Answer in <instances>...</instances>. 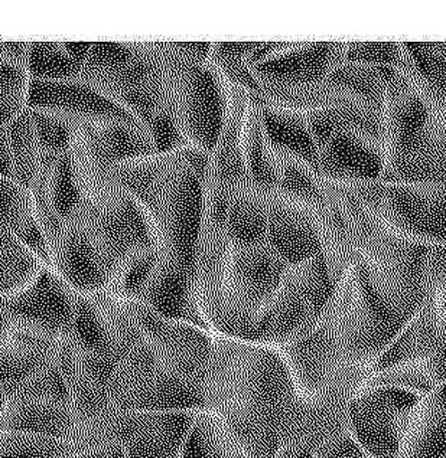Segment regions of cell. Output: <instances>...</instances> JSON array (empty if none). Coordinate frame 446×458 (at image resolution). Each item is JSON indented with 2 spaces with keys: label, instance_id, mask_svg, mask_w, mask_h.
<instances>
[{
  "label": "cell",
  "instance_id": "6da1fadb",
  "mask_svg": "<svg viewBox=\"0 0 446 458\" xmlns=\"http://www.w3.org/2000/svg\"><path fill=\"white\" fill-rule=\"evenodd\" d=\"M325 186V192L346 215L356 259L373 289L394 316L407 322L428 299L425 289L428 245L391 233L348 196Z\"/></svg>",
  "mask_w": 446,
  "mask_h": 458
},
{
  "label": "cell",
  "instance_id": "7a4b0ae2",
  "mask_svg": "<svg viewBox=\"0 0 446 458\" xmlns=\"http://www.w3.org/2000/svg\"><path fill=\"white\" fill-rule=\"evenodd\" d=\"M320 318L331 329L346 363L354 366H372L407 323L380 300L357 259L339 281Z\"/></svg>",
  "mask_w": 446,
  "mask_h": 458
},
{
  "label": "cell",
  "instance_id": "3957f363",
  "mask_svg": "<svg viewBox=\"0 0 446 458\" xmlns=\"http://www.w3.org/2000/svg\"><path fill=\"white\" fill-rule=\"evenodd\" d=\"M400 237L446 247V186L390 182L331 185Z\"/></svg>",
  "mask_w": 446,
  "mask_h": 458
},
{
  "label": "cell",
  "instance_id": "277c9868",
  "mask_svg": "<svg viewBox=\"0 0 446 458\" xmlns=\"http://www.w3.org/2000/svg\"><path fill=\"white\" fill-rule=\"evenodd\" d=\"M422 398L398 386H368L348 403V433L370 458H400Z\"/></svg>",
  "mask_w": 446,
  "mask_h": 458
},
{
  "label": "cell",
  "instance_id": "5b68a950",
  "mask_svg": "<svg viewBox=\"0 0 446 458\" xmlns=\"http://www.w3.org/2000/svg\"><path fill=\"white\" fill-rule=\"evenodd\" d=\"M198 412L127 411L113 412L106 424L107 438L126 458H178Z\"/></svg>",
  "mask_w": 446,
  "mask_h": 458
},
{
  "label": "cell",
  "instance_id": "8992f818",
  "mask_svg": "<svg viewBox=\"0 0 446 458\" xmlns=\"http://www.w3.org/2000/svg\"><path fill=\"white\" fill-rule=\"evenodd\" d=\"M77 293L51 270L42 266L22 289L0 299V311L12 325L28 326L53 336H68L74 316Z\"/></svg>",
  "mask_w": 446,
  "mask_h": 458
},
{
  "label": "cell",
  "instance_id": "52a82bcc",
  "mask_svg": "<svg viewBox=\"0 0 446 458\" xmlns=\"http://www.w3.org/2000/svg\"><path fill=\"white\" fill-rule=\"evenodd\" d=\"M297 392L308 399L320 398L346 363L327 323L318 316L282 344Z\"/></svg>",
  "mask_w": 446,
  "mask_h": 458
},
{
  "label": "cell",
  "instance_id": "ba28073f",
  "mask_svg": "<svg viewBox=\"0 0 446 458\" xmlns=\"http://www.w3.org/2000/svg\"><path fill=\"white\" fill-rule=\"evenodd\" d=\"M60 340L34 327L12 325L0 344V389L13 398L53 363Z\"/></svg>",
  "mask_w": 446,
  "mask_h": 458
},
{
  "label": "cell",
  "instance_id": "9c48e42d",
  "mask_svg": "<svg viewBox=\"0 0 446 458\" xmlns=\"http://www.w3.org/2000/svg\"><path fill=\"white\" fill-rule=\"evenodd\" d=\"M0 429L74 443L79 453L81 424L67 403L41 399H11Z\"/></svg>",
  "mask_w": 446,
  "mask_h": 458
},
{
  "label": "cell",
  "instance_id": "30bf717a",
  "mask_svg": "<svg viewBox=\"0 0 446 458\" xmlns=\"http://www.w3.org/2000/svg\"><path fill=\"white\" fill-rule=\"evenodd\" d=\"M441 323L442 320L439 318L435 299L428 297L424 306L407 320L389 346L372 363L370 369L373 375L424 363L435 344Z\"/></svg>",
  "mask_w": 446,
  "mask_h": 458
},
{
  "label": "cell",
  "instance_id": "8fae6325",
  "mask_svg": "<svg viewBox=\"0 0 446 458\" xmlns=\"http://www.w3.org/2000/svg\"><path fill=\"white\" fill-rule=\"evenodd\" d=\"M399 74L429 111L446 103V44H399Z\"/></svg>",
  "mask_w": 446,
  "mask_h": 458
},
{
  "label": "cell",
  "instance_id": "7c38bea8",
  "mask_svg": "<svg viewBox=\"0 0 446 458\" xmlns=\"http://www.w3.org/2000/svg\"><path fill=\"white\" fill-rule=\"evenodd\" d=\"M238 454L219 417L202 411L198 412L178 458H237Z\"/></svg>",
  "mask_w": 446,
  "mask_h": 458
},
{
  "label": "cell",
  "instance_id": "4fadbf2b",
  "mask_svg": "<svg viewBox=\"0 0 446 458\" xmlns=\"http://www.w3.org/2000/svg\"><path fill=\"white\" fill-rule=\"evenodd\" d=\"M68 337L81 352H100L112 348L105 318L91 297L82 294L75 297L74 316Z\"/></svg>",
  "mask_w": 446,
  "mask_h": 458
},
{
  "label": "cell",
  "instance_id": "5bb4252c",
  "mask_svg": "<svg viewBox=\"0 0 446 458\" xmlns=\"http://www.w3.org/2000/svg\"><path fill=\"white\" fill-rule=\"evenodd\" d=\"M74 454L77 447L70 441L0 429V458H71Z\"/></svg>",
  "mask_w": 446,
  "mask_h": 458
},
{
  "label": "cell",
  "instance_id": "9a60e30c",
  "mask_svg": "<svg viewBox=\"0 0 446 458\" xmlns=\"http://www.w3.org/2000/svg\"><path fill=\"white\" fill-rule=\"evenodd\" d=\"M81 64L75 63L63 45L38 44L30 48V72L39 81H67L79 74Z\"/></svg>",
  "mask_w": 446,
  "mask_h": 458
},
{
  "label": "cell",
  "instance_id": "2e32d148",
  "mask_svg": "<svg viewBox=\"0 0 446 458\" xmlns=\"http://www.w3.org/2000/svg\"><path fill=\"white\" fill-rule=\"evenodd\" d=\"M30 218L32 215L22 192L11 179L0 178V226L15 233Z\"/></svg>",
  "mask_w": 446,
  "mask_h": 458
},
{
  "label": "cell",
  "instance_id": "e0dca14e",
  "mask_svg": "<svg viewBox=\"0 0 446 458\" xmlns=\"http://www.w3.org/2000/svg\"><path fill=\"white\" fill-rule=\"evenodd\" d=\"M35 136L42 148L48 152L63 153L70 146L71 130L67 123L58 119L51 113H34L32 114Z\"/></svg>",
  "mask_w": 446,
  "mask_h": 458
},
{
  "label": "cell",
  "instance_id": "ac0fdd59",
  "mask_svg": "<svg viewBox=\"0 0 446 458\" xmlns=\"http://www.w3.org/2000/svg\"><path fill=\"white\" fill-rule=\"evenodd\" d=\"M425 289L426 296L438 297L446 290V247H428L425 263Z\"/></svg>",
  "mask_w": 446,
  "mask_h": 458
},
{
  "label": "cell",
  "instance_id": "d6986e66",
  "mask_svg": "<svg viewBox=\"0 0 446 458\" xmlns=\"http://www.w3.org/2000/svg\"><path fill=\"white\" fill-rule=\"evenodd\" d=\"M318 458H368L350 433L337 434L321 444L315 451Z\"/></svg>",
  "mask_w": 446,
  "mask_h": 458
},
{
  "label": "cell",
  "instance_id": "ffe728a7",
  "mask_svg": "<svg viewBox=\"0 0 446 458\" xmlns=\"http://www.w3.org/2000/svg\"><path fill=\"white\" fill-rule=\"evenodd\" d=\"M442 320V318H441ZM424 365L426 374L431 377V381L435 384L436 388L439 385L446 382V322L441 323L438 336H436L435 344L432 348L428 358L425 359Z\"/></svg>",
  "mask_w": 446,
  "mask_h": 458
},
{
  "label": "cell",
  "instance_id": "44dd1931",
  "mask_svg": "<svg viewBox=\"0 0 446 458\" xmlns=\"http://www.w3.org/2000/svg\"><path fill=\"white\" fill-rule=\"evenodd\" d=\"M275 458H318L315 451L301 443H285Z\"/></svg>",
  "mask_w": 446,
  "mask_h": 458
},
{
  "label": "cell",
  "instance_id": "7402d4cb",
  "mask_svg": "<svg viewBox=\"0 0 446 458\" xmlns=\"http://www.w3.org/2000/svg\"><path fill=\"white\" fill-rule=\"evenodd\" d=\"M435 299L436 309H438L439 318H442L443 322H446V290L441 293Z\"/></svg>",
  "mask_w": 446,
  "mask_h": 458
},
{
  "label": "cell",
  "instance_id": "603a6c76",
  "mask_svg": "<svg viewBox=\"0 0 446 458\" xmlns=\"http://www.w3.org/2000/svg\"><path fill=\"white\" fill-rule=\"evenodd\" d=\"M11 399L12 398L9 394H6V392L0 389V425H2V421H4V414H6V411H8Z\"/></svg>",
  "mask_w": 446,
  "mask_h": 458
},
{
  "label": "cell",
  "instance_id": "cb8c5ba5",
  "mask_svg": "<svg viewBox=\"0 0 446 458\" xmlns=\"http://www.w3.org/2000/svg\"><path fill=\"white\" fill-rule=\"evenodd\" d=\"M12 323L9 322L8 318L0 311V344L4 342V337L8 335L9 329H11Z\"/></svg>",
  "mask_w": 446,
  "mask_h": 458
},
{
  "label": "cell",
  "instance_id": "d4e9b609",
  "mask_svg": "<svg viewBox=\"0 0 446 458\" xmlns=\"http://www.w3.org/2000/svg\"><path fill=\"white\" fill-rule=\"evenodd\" d=\"M237 458H245V457H243V455H242V454H238V455H237Z\"/></svg>",
  "mask_w": 446,
  "mask_h": 458
},
{
  "label": "cell",
  "instance_id": "484cf974",
  "mask_svg": "<svg viewBox=\"0 0 446 458\" xmlns=\"http://www.w3.org/2000/svg\"><path fill=\"white\" fill-rule=\"evenodd\" d=\"M368 458H370V457H368Z\"/></svg>",
  "mask_w": 446,
  "mask_h": 458
}]
</instances>
